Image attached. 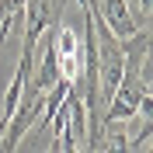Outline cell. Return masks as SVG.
<instances>
[{"instance_id": "5", "label": "cell", "mask_w": 153, "mask_h": 153, "mask_svg": "<svg viewBox=\"0 0 153 153\" xmlns=\"http://www.w3.org/2000/svg\"><path fill=\"white\" fill-rule=\"evenodd\" d=\"M0 153H4V150H0Z\"/></svg>"}, {"instance_id": "3", "label": "cell", "mask_w": 153, "mask_h": 153, "mask_svg": "<svg viewBox=\"0 0 153 153\" xmlns=\"http://www.w3.org/2000/svg\"><path fill=\"white\" fill-rule=\"evenodd\" d=\"M87 4H91V10H94V18L101 21L118 42L129 38L136 28H143L139 18H136V10L125 4V0H87Z\"/></svg>"}, {"instance_id": "4", "label": "cell", "mask_w": 153, "mask_h": 153, "mask_svg": "<svg viewBox=\"0 0 153 153\" xmlns=\"http://www.w3.org/2000/svg\"><path fill=\"white\" fill-rule=\"evenodd\" d=\"M125 4H129V7H132V4H136V0H125Z\"/></svg>"}, {"instance_id": "1", "label": "cell", "mask_w": 153, "mask_h": 153, "mask_svg": "<svg viewBox=\"0 0 153 153\" xmlns=\"http://www.w3.org/2000/svg\"><path fill=\"white\" fill-rule=\"evenodd\" d=\"M38 118H42V94H35L31 87H25V94H21L18 108H14V115H10L7 129H4V136H0V150L14 153L31 136V129H35Z\"/></svg>"}, {"instance_id": "2", "label": "cell", "mask_w": 153, "mask_h": 153, "mask_svg": "<svg viewBox=\"0 0 153 153\" xmlns=\"http://www.w3.org/2000/svg\"><path fill=\"white\" fill-rule=\"evenodd\" d=\"M52 45H56V59H59V76L66 84H80V70H84V45L80 35L70 25H52Z\"/></svg>"}]
</instances>
